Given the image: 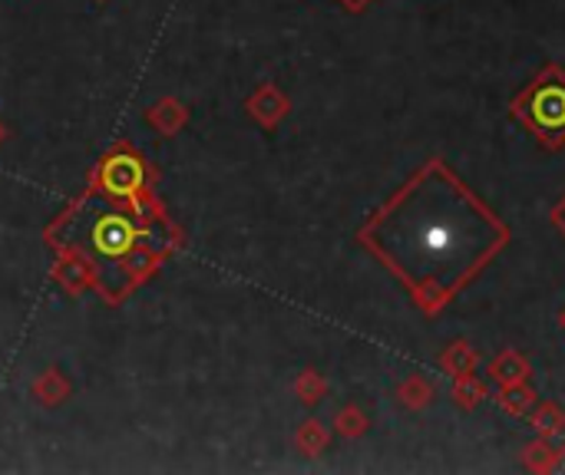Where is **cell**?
Returning <instances> with one entry per match:
<instances>
[{"mask_svg": "<svg viewBox=\"0 0 565 475\" xmlns=\"http://www.w3.org/2000/svg\"><path fill=\"white\" fill-rule=\"evenodd\" d=\"M367 241L420 298L447 301L500 248L503 228L444 169H430L377 215Z\"/></svg>", "mask_w": 565, "mask_h": 475, "instance_id": "cell-1", "label": "cell"}, {"mask_svg": "<svg viewBox=\"0 0 565 475\" xmlns=\"http://www.w3.org/2000/svg\"><path fill=\"white\" fill-rule=\"evenodd\" d=\"M56 238L119 298L162 251L159 218L139 212L122 192H89L56 228Z\"/></svg>", "mask_w": 565, "mask_h": 475, "instance_id": "cell-2", "label": "cell"}, {"mask_svg": "<svg viewBox=\"0 0 565 475\" xmlns=\"http://www.w3.org/2000/svg\"><path fill=\"white\" fill-rule=\"evenodd\" d=\"M533 116L543 129H563L565 126V86L540 89L533 99Z\"/></svg>", "mask_w": 565, "mask_h": 475, "instance_id": "cell-3", "label": "cell"}, {"mask_svg": "<svg viewBox=\"0 0 565 475\" xmlns=\"http://www.w3.org/2000/svg\"><path fill=\"white\" fill-rule=\"evenodd\" d=\"M348 3H351V7H361V3H364V0H348Z\"/></svg>", "mask_w": 565, "mask_h": 475, "instance_id": "cell-4", "label": "cell"}]
</instances>
